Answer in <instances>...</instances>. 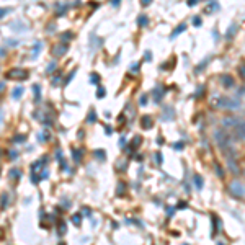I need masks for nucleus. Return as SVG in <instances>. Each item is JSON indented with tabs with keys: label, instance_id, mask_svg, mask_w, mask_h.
<instances>
[{
	"label": "nucleus",
	"instance_id": "obj_1",
	"mask_svg": "<svg viewBox=\"0 0 245 245\" xmlns=\"http://www.w3.org/2000/svg\"><path fill=\"white\" fill-rule=\"evenodd\" d=\"M211 103L218 108H229V110H237V108H240V103H239L237 100H230L227 98V96H214L213 100H211Z\"/></svg>",
	"mask_w": 245,
	"mask_h": 245
},
{
	"label": "nucleus",
	"instance_id": "obj_2",
	"mask_svg": "<svg viewBox=\"0 0 245 245\" xmlns=\"http://www.w3.org/2000/svg\"><path fill=\"white\" fill-rule=\"evenodd\" d=\"M7 78H16V80H26L28 78V70L15 67V69L7 72Z\"/></svg>",
	"mask_w": 245,
	"mask_h": 245
},
{
	"label": "nucleus",
	"instance_id": "obj_3",
	"mask_svg": "<svg viewBox=\"0 0 245 245\" xmlns=\"http://www.w3.org/2000/svg\"><path fill=\"white\" fill-rule=\"evenodd\" d=\"M229 193L234 198H243V185L240 181H232L229 185Z\"/></svg>",
	"mask_w": 245,
	"mask_h": 245
},
{
	"label": "nucleus",
	"instance_id": "obj_4",
	"mask_svg": "<svg viewBox=\"0 0 245 245\" xmlns=\"http://www.w3.org/2000/svg\"><path fill=\"white\" fill-rule=\"evenodd\" d=\"M240 123H242V119H239V118H224V121H222V124L226 128H235Z\"/></svg>",
	"mask_w": 245,
	"mask_h": 245
},
{
	"label": "nucleus",
	"instance_id": "obj_5",
	"mask_svg": "<svg viewBox=\"0 0 245 245\" xmlns=\"http://www.w3.org/2000/svg\"><path fill=\"white\" fill-rule=\"evenodd\" d=\"M67 44H56V46L53 48V53L56 54V56H64L65 53H67Z\"/></svg>",
	"mask_w": 245,
	"mask_h": 245
},
{
	"label": "nucleus",
	"instance_id": "obj_6",
	"mask_svg": "<svg viewBox=\"0 0 245 245\" xmlns=\"http://www.w3.org/2000/svg\"><path fill=\"white\" fill-rule=\"evenodd\" d=\"M235 139H239V141H243V121L239 124V126H235Z\"/></svg>",
	"mask_w": 245,
	"mask_h": 245
},
{
	"label": "nucleus",
	"instance_id": "obj_7",
	"mask_svg": "<svg viewBox=\"0 0 245 245\" xmlns=\"http://www.w3.org/2000/svg\"><path fill=\"white\" fill-rule=\"evenodd\" d=\"M221 82H222V85H224V87L229 88V87H232V85H234V78H232L230 75H222V77H221Z\"/></svg>",
	"mask_w": 245,
	"mask_h": 245
},
{
	"label": "nucleus",
	"instance_id": "obj_8",
	"mask_svg": "<svg viewBox=\"0 0 245 245\" xmlns=\"http://www.w3.org/2000/svg\"><path fill=\"white\" fill-rule=\"evenodd\" d=\"M141 142H142V137H141V136H136V137H134V141L131 142V147H129V150H133V149L136 150V149L139 147V144H141Z\"/></svg>",
	"mask_w": 245,
	"mask_h": 245
},
{
	"label": "nucleus",
	"instance_id": "obj_9",
	"mask_svg": "<svg viewBox=\"0 0 245 245\" xmlns=\"http://www.w3.org/2000/svg\"><path fill=\"white\" fill-rule=\"evenodd\" d=\"M141 124H142V128H144V129H146V128H152V118H150V116H144V118H142V123H141Z\"/></svg>",
	"mask_w": 245,
	"mask_h": 245
},
{
	"label": "nucleus",
	"instance_id": "obj_10",
	"mask_svg": "<svg viewBox=\"0 0 245 245\" xmlns=\"http://www.w3.org/2000/svg\"><path fill=\"white\" fill-rule=\"evenodd\" d=\"M72 38H74V33L65 31V33H62V35H61V41H62V44H65L67 39H72Z\"/></svg>",
	"mask_w": 245,
	"mask_h": 245
},
{
	"label": "nucleus",
	"instance_id": "obj_11",
	"mask_svg": "<svg viewBox=\"0 0 245 245\" xmlns=\"http://www.w3.org/2000/svg\"><path fill=\"white\" fill-rule=\"evenodd\" d=\"M137 25L139 26H147V25H149V18H147L146 15H141L139 18H137Z\"/></svg>",
	"mask_w": 245,
	"mask_h": 245
},
{
	"label": "nucleus",
	"instance_id": "obj_12",
	"mask_svg": "<svg viewBox=\"0 0 245 245\" xmlns=\"http://www.w3.org/2000/svg\"><path fill=\"white\" fill-rule=\"evenodd\" d=\"M185 30H186V25H185V23H183V25H180V26H178V28H176V30L172 33V35H170V38H175V36H178L180 33H183Z\"/></svg>",
	"mask_w": 245,
	"mask_h": 245
},
{
	"label": "nucleus",
	"instance_id": "obj_13",
	"mask_svg": "<svg viewBox=\"0 0 245 245\" xmlns=\"http://www.w3.org/2000/svg\"><path fill=\"white\" fill-rule=\"evenodd\" d=\"M95 121H96V113H95V110H90L88 116H87V123H95Z\"/></svg>",
	"mask_w": 245,
	"mask_h": 245
},
{
	"label": "nucleus",
	"instance_id": "obj_14",
	"mask_svg": "<svg viewBox=\"0 0 245 245\" xmlns=\"http://www.w3.org/2000/svg\"><path fill=\"white\" fill-rule=\"evenodd\" d=\"M195 186L198 188V190H201V188H203V178L199 175H195Z\"/></svg>",
	"mask_w": 245,
	"mask_h": 245
},
{
	"label": "nucleus",
	"instance_id": "obj_15",
	"mask_svg": "<svg viewBox=\"0 0 245 245\" xmlns=\"http://www.w3.org/2000/svg\"><path fill=\"white\" fill-rule=\"evenodd\" d=\"M21 93H23V88L18 87V88H15V90H13V95H12V96H13V98H20Z\"/></svg>",
	"mask_w": 245,
	"mask_h": 245
},
{
	"label": "nucleus",
	"instance_id": "obj_16",
	"mask_svg": "<svg viewBox=\"0 0 245 245\" xmlns=\"http://www.w3.org/2000/svg\"><path fill=\"white\" fill-rule=\"evenodd\" d=\"M218 8H219V5H218V3H209L208 7H206V10H204V12H206V13H209L211 10H218Z\"/></svg>",
	"mask_w": 245,
	"mask_h": 245
},
{
	"label": "nucleus",
	"instance_id": "obj_17",
	"mask_svg": "<svg viewBox=\"0 0 245 245\" xmlns=\"http://www.w3.org/2000/svg\"><path fill=\"white\" fill-rule=\"evenodd\" d=\"M72 154H74V160H75V162H80V150L72 149Z\"/></svg>",
	"mask_w": 245,
	"mask_h": 245
},
{
	"label": "nucleus",
	"instance_id": "obj_18",
	"mask_svg": "<svg viewBox=\"0 0 245 245\" xmlns=\"http://www.w3.org/2000/svg\"><path fill=\"white\" fill-rule=\"evenodd\" d=\"M90 82H92V83H98L100 82V75H98V74H92V75H90Z\"/></svg>",
	"mask_w": 245,
	"mask_h": 245
},
{
	"label": "nucleus",
	"instance_id": "obj_19",
	"mask_svg": "<svg viewBox=\"0 0 245 245\" xmlns=\"http://www.w3.org/2000/svg\"><path fill=\"white\" fill-rule=\"evenodd\" d=\"M214 167H216V170H218V175H219V176H224V170H222V167H221L218 162H214Z\"/></svg>",
	"mask_w": 245,
	"mask_h": 245
},
{
	"label": "nucleus",
	"instance_id": "obj_20",
	"mask_svg": "<svg viewBox=\"0 0 245 245\" xmlns=\"http://www.w3.org/2000/svg\"><path fill=\"white\" fill-rule=\"evenodd\" d=\"M39 48H41V43L38 41V43L35 44V49H33V57H36V56H38V53H39Z\"/></svg>",
	"mask_w": 245,
	"mask_h": 245
},
{
	"label": "nucleus",
	"instance_id": "obj_21",
	"mask_svg": "<svg viewBox=\"0 0 245 245\" xmlns=\"http://www.w3.org/2000/svg\"><path fill=\"white\" fill-rule=\"evenodd\" d=\"M95 155L98 157L100 160H105V152H103V150H100V149H98V150H95Z\"/></svg>",
	"mask_w": 245,
	"mask_h": 245
},
{
	"label": "nucleus",
	"instance_id": "obj_22",
	"mask_svg": "<svg viewBox=\"0 0 245 245\" xmlns=\"http://www.w3.org/2000/svg\"><path fill=\"white\" fill-rule=\"evenodd\" d=\"M33 90H35V100H39V87L38 85H33Z\"/></svg>",
	"mask_w": 245,
	"mask_h": 245
},
{
	"label": "nucleus",
	"instance_id": "obj_23",
	"mask_svg": "<svg viewBox=\"0 0 245 245\" xmlns=\"http://www.w3.org/2000/svg\"><path fill=\"white\" fill-rule=\"evenodd\" d=\"M56 67H57V64H56V62H51V64L48 65V69H46V72H48V74H49V72H53V70L56 69Z\"/></svg>",
	"mask_w": 245,
	"mask_h": 245
},
{
	"label": "nucleus",
	"instance_id": "obj_24",
	"mask_svg": "<svg viewBox=\"0 0 245 245\" xmlns=\"http://www.w3.org/2000/svg\"><path fill=\"white\" fill-rule=\"evenodd\" d=\"M96 96H98V98H103V96H105V88H103V87L98 88V92H96Z\"/></svg>",
	"mask_w": 245,
	"mask_h": 245
},
{
	"label": "nucleus",
	"instance_id": "obj_25",
	"mask_svg": "<svg viewBox=\"0 0 245 245\" xmlns=\"http://www.w3.org/2000/svg\"><path fill=\"white\" fill-rule=\"evenodd\" d=\"M131 72H134V74H137V72H139V64H137V62L131 65Z\"/></svg>",
	"mask_w": 245,
	"mask_h": 245
},
{
	"label": "nucleus",
	"instance_id": "obj_26",
	"mask_svg": "<svg viewBox=\"0 0 245 245\" xmlns=\"http://www.w3.org/2000/svg\"><path fill=\"white\" fill-rule=\"evenodd\" d=\"M139 103H141V106H144L146 103H147V95H142L141 98H139Z\"/></svg>",
	"mask_w": 245,
	"mask_h": 245
},
{
	"label": "nucleus",
	"instance_id": "obj_27",
	"mask_svg": "<svg viewBox=\"0 0 245 245\" xmlns=\"http://www.w3.org/2000/svg\"><path fill=\"white\" fill-rule=\"evenodd\" d=\"M7 203H8L7 195H3V196H2V203H0V206H2V208H5V206H7Z\"/></svg>",
	"mask_w": 245,
	"mask_h": 245
},
{
	"label": "nucleus",
	"instance_id": "obj_28",
	"mask_svg": "<svg viewBox=\"0 0 245 245\" xmlns=\"http://www.w3.org/2000/svg\"><path fill=\"white\" fill-rule=\"evenodd\" d=\"M193 25H195V26H201V18L195 16V18H193Z\"/></svg>",
	"mask_w": 245,
	"mask_h": 245
},
{
	"label": "nucleus",
	"instance_id": "obj_29",
	"mask_svg": "<svg viewBox=\"0 0 245 245\" xmlns=\"http://www.w3.org/2000/svg\"><path fill=\"white\" fill-rule=\"evenodd\" d=\"M173 147H175L176 150H181V149H183V142H176V144H173Z\"/></svg>",
	"mask_w": 245,
	"mask_h": 245
},
{
	"label": "nucleus",
	"instance_id": "obj_30",
	"mask_svg": "<svg viewBox=\"0 0 245 245\" xmlns=\"http://www.w3.org/2000/svg\"><path fill=\"white\" fill-rule=\"evenodd\" d=\"M72 221H74V224H77V226H78V222H80V216H78V214H75V216L72 218Z\"/></svg>",
	"mask_w": 245,
	"mask_h": 245
},
{
	"label": "nucleus",
	"instance_id": "obj_31",
	"mask_svg": "<svg viewBox=\"0 0 245 245\" xmlns=\"http://www.w3.org/2000/svg\"><path fill=\"white\" fill-rule=\"evenodd\" d=\"M16 155H18V154H16L15 150H12V152H10V160H15V157H16Z\"/></svg>",
	"mask_w": 245,
	"mask_h": 245
},
{
	"label": "nucleus",
	"instance_id": "obj_32",
	"mask_svg": "<svg viewBox=\"0 0 245 245\" xmlns=\"http://www.w3.org/2000/svg\"><path fill=\"white\" fill-rule=\"evenodd\" d=\"M12 176H16V178H18V176H20V170H12Z\"/></svg>",
	"mask_w": 245,
	"mask_h": 245
},
{
	"label": "nucleus",
	"instance_id": "obj_33",
	"mask_svg": "<svg viewBox=\"0 0 245 245\" xmlns=\"http://www.w3.org/2000/svg\"><path fill=\"white\" fill-rule=\"evenodd\" d=\"M15 141H16V142H21V141H25V136H16V137H15Z\"/></svg>",
	"mask_w": 245,
	"mask_h": 245
},
{
	"label": "nucleus",
	"instance_id": "obj_34",
	"mask_svg": "<svg viewBox=\"0 0 245 245\" xmlns=\"http://www.w3.org/2000/svg\"><path fill=\"white\" fill-rule=\"evenodd\" d=\"M124 144H126V137H121V139H119V146L124 147Z\"/></svg>",
	"mask_w": 245,
	"mask_h": 245
},
{
	"label": "nucleus",
	"instance_id": "obj_35",
	"mask_svg": "<svg viewBox=\"0 0 245 245\" xmlns=\"http://www.w3.org/2000/svg\"><path fill=\"white\" fill-rule=\"evenodd\" d=\"M59 80H61L59 77H54V78H53V85H57V83H59Z\"/></svg>",
	"mask_w": 245,
	"mask_h": 245
},
{
	"label": "nucleus",
	"instance_id": "obj_36",
	"mask_svg": "<svg viewBox=\"0 0 245 245\" xmlns=\"http://www.w3.org/2000/svg\"><path fill=\"white\" fill-rule=\"evenodd\" d=\"M105 131H106V134H111V133H113V128H110V126H106V128H105Z\"/></svg>",
	"mask_w": 245,
	"mask_h": 245
},
{
	"label": "nucleus",
	"instance_id": "obj_37",
	"mask_svg": "<svg viewBox=\"0 0 245 245\" xmlns=\"http://www.w3.org/2000/svg\"><path fill=\"white\" fill-rule=\"evenodd\" d=\"M155 157H157V162L162 163V155H160V154H155Z\"/></svg>",
	"mask_w": 245,
	"mask_h": 245
},
{
	"label": "nucleus",
	"instance_id": "obj_38",
	"mask_svg": "<svg viewBox=\"0 0 245 245\" xmlns=\"http://www.w3.org/2000/svg\"><path fill=\"white\" fill-rule=\"evenodd\" d=\"M146 61H152V56H150V53H146Z\"/></svg>",
	"mask_w": 245,
	"mask_h": 245
},
{
	"label": "nucleus",
	"instance_id": "obj_39",
	"mask_svg": "<svg viewBox=\"0 0 245 245\" xmlns=\"http://www.w3.org/2000/svg\"><path fill=\"white\" fill-rule=\"evenodd\" d=\"M188 5H190V7H195V5H196V0H191V2H188Z\"/></svg>",
	"mask_w": 245,
	"mask_h": 245
},
{
	"label": "nucleus",
	"instance_id": "obj_40",
	"mask_svg": "<svg viewBox=\"0 0 245 245\" xmlns=\"http://www.w3.org/2000/svg\"><path fill=\"white\" fill-rule=\"evenodd\" d=\"M3 90H5V83L0 82V92H3Z\"/></svg>",
	"mask_w": 245,
	"mask_h": 245
},
{
	"label": "nucleus",
	"instance_id": "obj_41",
	"mask_svg": "<svg viewBox=\"0 0 245 245\" xmlns=\"http://www.w3.org/2000/svg\"><path fill=\"white\" fill-rule=\"evenodd\" d=\"M7 12H8V10H7V8H5V10H0V16H3V15H5V13H7Z\"/></svg>",
	"mask_w": 245,
	"mask_h": 245
},
{
	"label": "nucleus",
	"instance_id": "obj_42",
	"mask_svg": "<svg viewBox=\"0 0 245 245\" xmlns=\"http://www.w3.org/2000/svg\"><path fill=\"white\" fill-rule=\"evenodd\" d=\"M3 56H5V51H3L2 48H0V57H3Z\"/></svg>",
	"mask_w": 245,
	"mask_h": 245
},
{
	"label": "nucleus",
	"instance_id": "obj_43",
	"mask_svg": "<svg viewBox=\"0 0 245 245\" xmlns=\"http://www.w3.org/2000/svg\"><path fill=\"white\" fill-rule=\"evenodd\" d=\"M240 77L243 78V65H240Z\"/></svg>",
	"mask_w": 245,
	"mask_h": 245
}]
</instances>
